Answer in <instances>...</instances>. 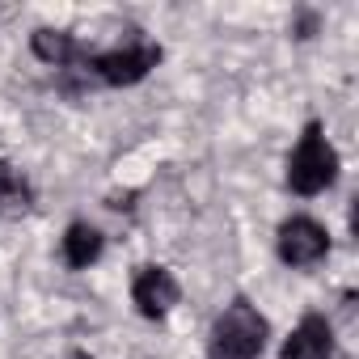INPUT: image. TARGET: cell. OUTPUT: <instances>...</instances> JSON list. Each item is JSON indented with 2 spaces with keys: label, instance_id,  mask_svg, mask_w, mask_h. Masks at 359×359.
<instances>
[{
  "label": "cell",
  "instance_id": "9c48e42d",
  "mask_svg": "<svg viewBox=\"0 0 359 359\" xmlns=\"http://www.w3.org/2000/svg\"><path fill=\"white\" fill-rule=\"evenodd\" d=\"M34 55H39L43 64L64 68V64H72L81 51H76V39L64 34V30H34Z\"/></svg>",
  "mask_w": 359,
  "mask_h": 359
},
{
  "label": "cell",
  "instance_id": "3957f363",
  "mask_svg": "<svg viewBox=\"0 0 359 359\" xmlns=\"http://www.w3.org/2000/svg\"><path fill=\"white\" fill-rule=\"evenodd\" d=\"M156 60H161V51L152 43H127L106 55H93L85 68H93V76H102L106 85H135L156 68Z\"/></svg>",
  "mask_w": 359,
  "mask_h": 359
},
{
  "label": "cell",
  "instance_id": "52a82bcc",
  "mask_svg": "<svg viewBox=\"0 0 359 359\" xmlns=\"http://www.w3.org/2000/svg\"><path fill=\"white\" fill-rule=\"evenodd\" d=\"M30 203H34V191L22 177V169H13L9 161H0V216L18 220V216L30 212Z\"/></svg>",
  "mask_w": 359,
  "mask_h": 359
},
{
  "label": "cell",
  "instance_id": "6da1fadb",
  "mask_svg": "<svg viewBox=\"0 0 359 359\" xmlns=\"http://www.w3.org/2000/svg\"><path fill=\"white\" fill-rule=\"evenodd\" d=\"M334 177H338V152L321 135V123H309L287 161V187L296 195H321L325 187H334Z\"/></svg>",
  "mask_w": 359,
  "mask_h": 359
},
{
  "label": "cell",
  "instance_id": "ba28073f",
  "mask_svg": "<svg viewBox=\"0 0 359 359\" xmlns=\"http://www.w3.org/2000/svg\"><path fill=\"white\" fill-rule=\"evenodd\" d=\"M102 258V233L93 229V224H72L68 233H64V262L72 266V271H85V266H93Z\"/></svg>",
  "mask_w": 359,
  "mask_h": 359
},
{
  "label": "cell",
  "instance_id": "8992f818",
  "mask_svg": "<svg viewBox=\"0 0 359 359\" xmlns=\"http://www.w3.org/2000/svg\"><path fill=\"white\" fill-rule=\"evenodd\" d=\"M279 359H334V330H330V321L317 317V313L304 317L292 330V338L283 342Z\"/></svg>",
  "mask_w": 359,
  "mask_h": 359
},
{
  "label": "cell",
  "instance_id": "7a4b0ae2",
  "mask_svg": "<svg viewBox=\"0 0 359 359\" xmlns=\"http://www.w3.org/2000/svg\"><path fill=\"white\" fill-rule=\"evenodd\" d=\"M262 346H266V317L245 300L229 304L212 330V359H258Z\"/></svg>",
  "mask_w": 359,
  "mask_h": 359
},
{
  "label": "cell",
  "instance_id": "5b68a950",
  "mask_svg": "<svg viewBox=\"0 0 359 359\" xmlns=\"http://www.w3.org/2000/svg\"><path fill=\"white\" fill-rule=\"evenodd\" d=\"M131 296H135V309L144 317H165L177 304V279L165 266H140V275L131 283Z\"/></svg>",
  "mask_w": 359,
  "mask_h": 359
},
{
  "label": "cell",
  "instance_id": "30bf717a",
  "mask_svg": "<svg viewBox=\"0 0 359 359\" xmlns=\"http://www.w3.org/2000/svg\"><path fill=\"white\" fill-rule=\"evenodd\" d=\"M68 359H93V355H85V351H72V355H68Z\"/></svg>",
  "mask_w": 359,
  "mask_h": 359
},
{
  "label": "cell",
  "instance_id": "277c9868",
  "mask_svg": "<svg viewBox=\"0 0 359 359\" xmlns=\"http://www.w3.org/2000/svg\"><path fill=\"white\" fill-rule=\"evenodd\" d=\"M325 250H330V237H325V229H321L317 220H309V216H292V220L279 229V258H283L287 266H313V262L325 258Z\"/></svg>",
  "mask_w": 359,
  "mask_h": 359
}]
</instances>
